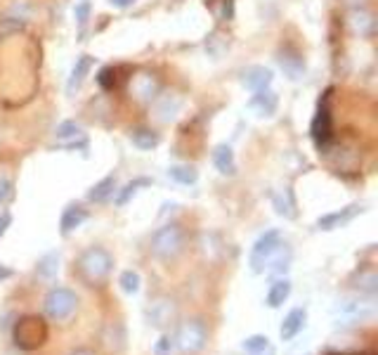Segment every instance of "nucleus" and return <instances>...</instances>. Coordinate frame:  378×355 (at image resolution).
I'll return each instance as SVG.
<instances>
[{"mask_svg": "<svg viewBox=\"0 0 378 355\" xmlns=\"http://www.w3.org/2000/svg\"><path fill=\"white\" fill-rule=\"evenodd\" d=\"M76 270L88 287H102L114 270V256L102 247H90L78 256Z\"/></svg>", "mask_w": 378, "mask_h": 355, "instance_id": "nucleus-1", "label": "nucleus"}, {"mask_svg": "<svg viewBox=\"0 0 378 355\" xmlns=\"http://www.w3.org/2000/svg\"><path fill=\"white\" fill-rule=\"evenodd\" d=\"M187 249V230L178 223H168L159 228L149 240V251L159 261H175Z\"/></svg>", "mask_w": 378, "mask_h": 355, "instance_id": "nucleus-2", "label": "nucleus"}, {"mask_svg": "<svg viewBox=\"0 0 378 355\" xmlns=\"http://www.w3.org/2000/svg\"><path fill=\"white\" fill-rule=\"evenodd\" d=\"M378 315V303L374 296L367 299H343L334 306V320L338 327H360Z\"/></svg>", "mask_w": 378, "mask_h": 355, "instance_id": "nucleus-3", "label": "nucleus"}, {"mask_svg": "<svg viewBox=\"0 0 378 355\" xmlns=\"http://www.w3.org/2000/svg\"><path fill=\"white\" fill-rule=\"evenodd\" d=\"M48 322L38 315H24L15 322V329H12V339H15V346L19 351H36L41 348L45 341H48Z\"/></svg>", "mask_w": 378, "mask_h": 355, "instance_id": "nucleus-4", "label": "nucleus"}, {"mask_svg": "<svg viewBox=\"0 0 378 355\" xmlns=\"http://www.w3.org/2000/svg\"><path fill=\"white\" fill-rule=\"evenodd\" d=\"M208 344V329L206 322L199 318L185 320L178 325V332L173 337V346H178V351L182 355H194L199 351H204Z\"/></svg>", "mask_w": 378, "mask_h": 355, "instance_id": "nucleus-5", "label": "nucleus"}, {"mask_svg": "<svg viewBox=\"0 0 378 355\" xmlns=\"http://www.w3.org/2000/svg\"><path fill=\"white\" fill-rule=\"evenodd\" d=\"M76 308H78V296L67 287L50 289L48 296H45V301H43L45 315H48L50 320H55V322L69 320L71 315L76 313Z\"/></svg>", "mask_w": 378, "mask_h": 355, "instance_id": "nucleus-6", "label": "nucleus"}, {"mask_svg": "<svg viewBox=\"0 0 378 355\" xmlns=\"http://www.w3.org/2000/svg\"><path fill=\"white\" fill-rule=\"evenodd\" d=\"M145 318L149 322V327L159 329V332H166V329L178 325L180 308H178V303H175V299H171V296H159V299H154L147 306Z\"/></svg>", "mask_w": 378, "mask_h": 355, "instance_id": "nucleus-7", "label": "nucleus"}, {"mask_svg": "<svg viewBox=\"0 0 378 355\" xmlns=\"http://www.w3.org/2000/svg\"><path fill=\"white\" fill-rule=\"evenodd\" d=\"M282 244L284 242H282V232H279V230L263 232V235L256 240V244H253V249H251V268H253V273H263L267 261L277 254Z\"/></svg>", "mask_w": 378, "mask_h": 355, "instance_id": "nucleus-8", "label": "nucleus"}, {"mask_svg": "<svg viewBox=\"0 0 378 355\" xmlns=\"http://www.w3.org/2000/svg\"><path fill=\"white\" fill-rule=\"evenodd\" d=\"M329 95L331 90H327L324 100H319L317 114L312 119V140H315L317 150H327L331 138H334V126H331V112H329Z\"/></svg>", "mask_w": 378, "mask_h": 355, "instance_id": "nucleus-9", "label": "nucleus"}, {"mask_svg": "<svg viewBox=\"0 0 378 355\" xmlns=\"http://www.w3.org/2000/svg\"><path fill=\"white\" fill-rule=\"evenodd\" d=\"M360 213H362V206L360 204H350V206H345V209H341V211H334V213H327V216H322L317 221V228L324 230V232L338 230V228H343V225H348L355 216H360Z\"/></svg>", "mask_w": 378, "mask_h": 355, "instance_id": "nucleus-10", "label": "nucleus"}, {"mask_svg": "<svg viewBox=\"0 0 378 355\" xmlns=\"http://www.w3.org/2000/svg\"><path fill=\"white\" fill-rule=\"evenodd\" d=\"M272 81H275V76H272V71L267 67H249L244 69V74H241V83H244L246 90H251V93H260V90H270Z\"/></svg>", "mask_w": 378, "mask_h": 355, "instance_id": "nucleus-11", "label": "nucleus"}, {"mask_svg": "<svg viewBox=\"0 0 378 355\" xmlns=\"http://www.w3.org/2000/svg\"><path fill=\"white\" fill-rule=\"evenodd\" d=\"M86 218H88V211L83 209L81 204H69L67 209L62 211V218H60V232H62V237H69L76 228H81Z\"/></svg>", "mask_w": 378, "mask_h": 355, "instance_id": "nucleus-12", "label": "nucleus"}, {"mask_svg": "<svg viewBox=\"0 0 378 355\" xmlns=\"http://www.w3.org/2000/svg\"><path fill=\"white\" fill-rule=\"evenodd\" d=\"M305 320H308L305 308H293V311L284 318L282 327H279V337H282V341L296 339L298 334H301V329L305 327Z\"/></svg>", "mask_w": 378, "mask_h": 355, "instance_id": "nucleus-13", "label": "nucleus"}, {"mask_svg": "<svg viewBox=\"0 0 378 355\" xmlns=\"http://www.w3.org/2000/svg\"><path fill=\"white\" fill-rule=\"evenodd\" d=\"M350 284H353L355 292H360L364 296H376L378 292V275L374 268H362L350 277Z\"/></svg>", "mask_w": 378, "mask_h": 355, "instance_id": "nucleus-14", "label": "nucleus"}, {"mask_svg": "<svg viewBox=\"0 0 378 355\" xmlns=\"http://www.w3.org/2000/svg\"><path fill=\"white\" fill-rule=\"evenodd\" d=\"M277 62H279V67L284 69V74L289 76L291 81L303 79V74H305V64H303V57L298 55V53H293V50L284 48L282 53H279Z\"/></svg>", "mask_w": 378, "mask_h": 355, "instance_id": "nucleus-15", "label": "nucleus"}, {"mask_svg": "<svg viewBox=\"0 0 378 355\" xmlns=\"http://www.w3.org/2000/svg\"><path fill=\"white\" fill-rule=\"evenodd\" d=\"M90 69H93V57L90 55H81L74 64V69H71V76L67 81V93L74 95L78 88L83 86V81H86V76L90 74Z\"/></svg>", "mask_w": 378, "mask_h": 355, "instance_id": "nucleus-16", "label": "nucleus"}, {"mask_svg": "<svg viewBox=\"0 0 378 355\" xmlns=\"http://www.w3.org/2000/svg\"><path fill=\"white\" fill-rule=\"evenodd\" d=\"M251 112H256L258 116H272L277 112V95L272 90H260V93H253V100L249 102Z\"/></svg>", "mask_w": 378, "mask_h": 355, "instance_id": "nucleus-17", "label": "nucleus"}, {"mask_svg": "<svg viewBox=\"0 0 378 355\" xmlns=\"http://www.w3.org/2000/svg\"><path fill=\"white\" fill-rule=\"evenodd\" d=\"M213 164L223 176H234L237 173V159H234V150L230 145H218L213 150Z\"/></svg>", "mask_w": 378, "mask_h": 355, "instance_id": "nucleus-18", "label": "nucleus"}, {"mask_svg": "<svg viewBox=\"0 0 378 355\" xmlns=\"http://www.w3.org/2000/svg\"><path fill=\"white\" fill-rule=\"evenodd\" d=\"M350 29H353L357 36H374L376 19L369 10H353L350 12Z\"/></svg>", "mask_w": 378, "mask_h": 355, "instance_id": "nucleus-19", "label": "nucleus"}, {"mask_svg": "<svg viewBox=\"0 0 378 355\" xmlns=\"http://www.w3.org/2000/svg\"><path fill=\"white\" fill-rule=\"evenodd\" d=\"M57 273H60V251H48L45 256L38 258L36 275L41 280H55Z\"/></svg>", "mask_w": 378, "mask_h": 355, "instance_id": "nucleus-20", "label": "nucleus"}, {"mask_svg": "<svg viewBox=\"0 0 378 355\" xmlns=\"http://www.w3.org/2000/svg\"><path fill=\"white\" fill-rule=\"evenodd\" d=\"M114 192H116V176H107L88 190V202L102 204V202H107Z\"/></svg>", "mask_w": 378, "mask_h": 355, "instance_id": "nucleus-21", "label": "nucleus"}, {"mask_svg": "<svg viewBox=\"0 0 378 355\" xmlns=\"http://www.w3.org/2000/svg\"><path fill=\"white\" fill-rule=\"evenodd\" d=\"M180 105L182 102L178 95H173V93L161 95L159 102H156V116H159L161 121H173L180 112Z\"/></svg>", "mask_w": 378, "mask_h": 355, "instance_id": "nucleus-22", "label": "nucleus"}, {"mask_svg": "<svg viewBox=\"0 0 378 355\" xmlns=\"http://www.w3.org/2000/svg\"><path fill=\"white\" fill-rule=\"evenodd\" d=\"M289 296H291V282L286 280V277H282V280H277L270 287L265 301H267V306H270V308H282Z\"/></svg>", "mask_w": 378, "mask_h": 355, "instance_id": "nucleus-23", "label": "nucleus"}, {"mask_svg": "<svg viewBox=\"0 0 378 355\" xmlns=\"http://www.w3.org/2000/svg\"><path fill=\"white\" fill-rule=\"evenodd\" d=\"M130 142H133V145L142 152H152L154 147H159L161 138L149 131V128H135V131L130 133Z\"/></svg>", "mask_w": 378, "mask_h": 355, "instance_id": "nucleus-24", "label": "nucleus"}, {"mask_svg": "<svg viewBox=\"0 0 378 355\" xmlns=\"http://www.w3.org/2000/svg\"><path fill=\"white\" fill-rule=\"evenodd\" d=\"M133 90H135V95H138L140 100H154L159 86H156V81L149 74H140L138 79H135V83H133Z\"/></svg>", "mask_w": 378, "mask_h": 355, "instance_id": "nucleus-25", "label": "nucleus"}, {"mask_svg": "<svg viewBox=\"0 0 378 355\" xmlns=\"http://www.w3.org/2000/svg\"><path fill=\"white\" fill-rule=\"evenodd\" d=\"M168 178L175 180V183H180V185H194L199 180V173L194 166L178 164V166H171V169H168Z\"/></svg>", "mask_w": 378, "mask_h": 355, "instance_id": "nucleus-26", "label": "nucleus"}, {"mask_svg": "<svg viewBox=\"0 0 378 355\" xmlns=\"http://www.w3.org/2000/svg\"><path fill=\"white\" fill-rule=\"evenodd\" d=\"M147 185H152V180H149V178H135L133 183H128L119 192V197H116V206H126L130 202V197H135L140 187H147Z\"/></svg>", "mask_w": 378, "mask_h": 355, "instance_id": "nucleus-27", "label": "nucleus"}, {"mask_svg": "<svg viewBox=\"0 0 378 355\" xmlns=\"http://www.w3.org/2000/svg\"><path fill=\"white\" fill-rule=\"evenodd\" d=\"M55 135H57V140H76L83 135V128H81V124H76V121H62V124L57 126Z\"/></svg>", "mask_w": 378, "mask_h": 355, "instance_id": "nucleus-28", "label": "nucleus"}, {"mask_svg": "<svg viewBox=\"0 0 378 355\" xmlns=\"http://www.w3.org/2000/svg\"><path fill=\"white\" fill-rule=\"evenodd\" d=\"M241 348H244L246 353H251V355H258V353H263V351L270 348V339L263 337V334H253V337L244 339Z\"/></svg>", "mask_w": 378, "mask_h": 355, "instance_id": "nucleus-29", "label": "nucleus"}, {"mask_svg": "<svg viewBox=\"0 0 378 355\" xmlns=\"http://www.w3.org/2000/svg\"><path fill=\"white\" fill-rule=\"evenodd\" d=\"M140 275L135 273V270H126V273H121L119 277V284H121V289L126 294H138L140 292Z\"/></svg>", "mask_w": 378, "mask_h": 355, "instance_id": "nucleus-30", "label": "nucleus"}, {"mask_svg": "<svg viewBox=\"0 0 378 355\" xmlns=\"http://www.w3.org/2000/svg\"><path fill=\"white\" fill-rule=\"evenodd\" d=\"M26 27V22L22 19H15V17H8L0 22V36H10V34H19Z\"/></svg>", "mask_w": 378, "mask_h": 355, "instance_id": "nucleus-31", "label": "nucleus"}, {"mask_svg": "<svg viewBox=\"0 0 378 355\" xmlns=\"http://www.w3.org/2000/svg\"><path fill=\"white\" fill-rule=\"evenodd\" d=\"M15 197V183L8 178H0V209Z\"/></svg>", "mask_w": 378, "mask_h": 355, "instance_id": "nucleus-32", "label": "nucleus"}, {"mask_svg": "<svg viewBox=\"0 0 378 355\" xmlns=\"http://www.w3.org/2000/svg\"><path fill=\"white\" fill-rule=\"evenodd\" d=\"M275 209H277V213L279 216H284V218H296V211H293V204L291 202H286V199L282 197V195H277L275 197Z\"/></svg>", "mask_w": 378, "mask_h": 355, "instance_id": "nucleus-33", "label": "nucleus"}, {"mask_svg": "<svg viewBox=\"0 0 378 355\" xmlns=\"http://www.w3.org/2000/svg\"><path fill=\"white\" fill-rule=\"evenodd\" d=\"M171 353H173V337L164 334V337L154 344V355H171Z\"/></svg>", "mask_w": 378, "mask_h": 355, "instance_id": "nucleus-34", "label": "nucleus"}, {"mask_svg": "<svg viewBox=\"0 0 378 355\" xmlns=\"http://www.w3.org/2000/svg\"><path fill=\"white\" fill-rule=\"evenodd\" d=\"M74 15L78 19V27H86V22H88V15H90V3L88 0H81V3L76 5V10H74Z\"/></svg>", "mask_w": 378, "mask_h": 355, "instance_id": "nucleus-35", "label": "nucleus"}, {"mask_svg": "<svg viewBox=\"0 0 378 355\" xmlns=\"http://www.w3.org/2000/svg\"><path fill=\"white\" fill-rule=\"evenodd\" d=\"M114 76H116V74H114V69H112V67H104V69L100 71V76H97V81H100V86H102V88H112V86H114V81H116Z\"/></svg>", "mask_w": 378, "mask_h": 355, "instance_id": "nucleus-36", "label": "nucleus"}, {"mask_svg": "<svg viewBox=\"0 0 378 355\" xmlns=\"http://www.w3.org/2000/svg\"><path fill=\"white\" fill-rule=\"evenodd\" d=\"M10 225H12V213L10 211H3V213H0V237L8 232Z\"/></svg>", "mask_w": 378, "mask_h": 355, "instance_id": "nucleus-37", "label": "nucleus"}, {"mask_svg": "<svg viewBox=\"0 0 378 355\" xmlns=\"http://www.w3.org/2000/svg\"><path fill=\"white\" fill-rule=\"evenodd\" d=\"M67 355H95V351L88 346H76V348H71Z\"/></svg>", "mask_w": 378, "mask_h": 355, "instance_id": "nucleus-38", "label": "nucleus"}, {"mask_svg": "<svg viewBox=\"0 0 378 355\" xmlns=\"http://www.w3.org/2000/svg\"><path fill=\"white\" fill-rule=\"evenodd\" d=\"M109 3L114 5V8H121V10H126V8H133L138 0H109Z\"/></svg>", "mask_w": 378, "mask_h": 355, "instance_id": "nucleus-39", "label": "nucleus"}, {"mask_svg": "<svg viewBox=\"0 0 378 355\" xmlns=\"http://www.w3.org/2000/svg\"><path fill=\"white\" fill-rule=\"evenodd\" d=\"M10 277H12V270H10V268H5V266H0V282L10 280Z\"/></svg>", "mask_w": 378, "mask_h": 355, "instance_id": "nucleus-40", "label": "nucleus"}, {"mask_svg": "<svg viewBox=\"0 0 378 355\" xmlns=\"http://www.w3.org/2000/svg\"><path fill=\"white\" fill-rule=\"evenodd\" d=\"M353 3H355V0H353Z\"/></svg>", "mask_w": 378, "mask_h": 355, "instance_id": "nucleus-41", "label": "nucleus"}]
</instances>
